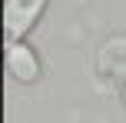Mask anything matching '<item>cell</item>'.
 Listing matches in <instances>:
<instances>
[{
  "mask_svg": "<svg viewBox=\"0 0 126 123\" xmlns=\"http://www.w3.org/2000/svg\"><path fill=\"white\" fill-rule=\"evenodd\" d=\"M7 70L20 83H33V80H40V60L27 43L7 40Z\"/></svg>",
  "mask_w": 126,
  "mask_h": 123,
  "instance_id": "7a4b0ae2",
  "label": "cell"
},
{
  "mask_svg": "<svg viewBox=\"0 0 126 123\" xmlns=\"http://www.w3.org/2000/svg\"><path fill=\"white\" fill-rule=\"evenodd\" d=\"M47 0H7L3 3V33L7 40H20L40 20Z\"/></svg>",
  "mask_w": 126,
  "mask_h": 123,
  "instance_id": "6da1fadb",
  "label": "cell"
},
{
  "mask_svg": "<svg viewBox=\"0 0 126 123\" xmlns=\"http://www.w3.org/2000/svg\"><path fill=\"white\" fill-rule=\"evenodd\" d=\"M123 100H126V87H123Z\"/></svg>",
  "mask_w": 126,
  "mask_h": 123,
  "instance_id": "3957f363",
  "label": "cell"
}]
</instances>
